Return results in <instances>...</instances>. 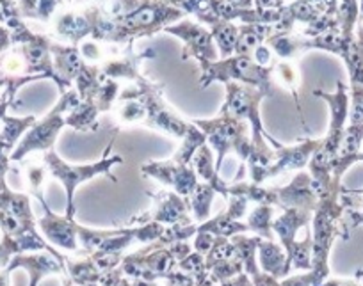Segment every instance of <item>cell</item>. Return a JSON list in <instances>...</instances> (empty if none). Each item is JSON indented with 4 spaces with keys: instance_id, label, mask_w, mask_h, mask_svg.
Wrapping results in <instances>:
<instances>
[{
    "instance_id": "obj_1",
    "label": "cell",
    "mask_w": 363,
    "mask_h": 286,
    "mask_svg": "<svg viewBox=\"0 0 363 286\" xmlns=\"http://www.w3.org/2000/svg\"><path fill=\"white\" fill-rule=\"evenodd\" d=\"M186 18V13L174 8L166 0H145L141 6L125 15L123 18L111 22L102 16L93 30V40L113 45L134 43L138 38H150L162 33L166 27Z\"/></svg>"
},
{
    "instance_id": "obj_2",
    "label": "cell",
    "mask_w": 363,
    "mask_h": 286,
    "mask_svg": "<svg viewBox=\"0 0 363 286\" xmlns=\"http://www.w3.org/2000/svg\"><path fill=\"white\" fill-rule=\"evenodd\" d=\"M344 187V185H342ZM342 187L324 194L312 217V274L317 285L330 278V251L340 236V221L344 208L340 205Z\"/></svg>"
},
{
    "instance_id": "obj_3",
    "label": "cell",
    "mask_w": 363,
    "mask_h": 286,
    "mask_svg": "<svg viewBox=\"0 0 363 286\" xmlns=\"http://www.w3.org/2000/svg\"><path fill=\"white\" fill-rule=\"evenodd\" d=\"M166 226L159 222H145V224L128 226L118 229H91L86 226H77L80 253L87 254H118L125 256V249L132 244H153L162 236Z\"/></svg>"
},
{
    "instance_id": "obj_4",
    "label": "cell",
    "mask_w": 363,
    "mask_h": 286,
    "mask_svg": "<svg viewBox=\"0 0 363 286\" xmlns=\"http://www.w3.org/2000/svg\"><path fill=\"white\" fill-rule=\"evenodd\" d=\"M120 98L139 100L146 107V113H148L145 127L169 134L173 137L180 139V141H184L196 128L193 121H186L184 118H180L171 109L169 103H166L162 96V86L150 82L145 76H141L138 82H134V86L121 91Z\"/></svg>"
},
{
    "instance_id": "obj_5",
    "label": "cell",
    "mask_w": 363,
    "mask_h": 286,
    "mask_svg": "<svg viewBox=\"0 0 363 286\" xmlns=\"http://www.w3.org/2000/svg\"><path fill=\"white\" fill-rule=\"evenodd\" d=\"M200 68L201 87H208L214 82H237L264 91L269 96H272L274 93V84H272L274 64L264 68L255 62L253 55H232V57L219 59V61L201 62Z\"/></svg>"
},
{
    "instance_id": "obj_6",
    "label": "cell",
    "mask_w": 363,
    "mask_h": 286,
    "mask_svg": "<svg viewBox=\"0 0 363 286\" xmlns=\"http://www.w3.org/2000/svg\"><path fill=\"white\" fill-rule=\"evenodd\" d=\"M114 139L111 141V144L107 146V149L104 151V156L99 162L93 164H84V166H72V164L65 162L54 149L47 151L43 155V164L47 166L48 174L55 180H59L62 183L66 190V198H68V207H66V217L75 219V190L80 183L84 181H89L93 178H96L99 174H106L107 178H111L113 181H116L114 174H111V167L116 166V164H123V156L120 155H111V149H113Z\"/></svg>"
},
{
    "instance_id": "obj_7",
    "label": "cell",
    "mask_w": 363,
    "mask_h": 286,
    "mask_svg": "<svg viewBox=\"0 0 363 286\" xmlns=\"http://www.w3.org/2000/svg\"><path fill=\"white\" fill-rule=\"evenodd\" d=\"M205 135H207V144L216 151V171H221L223 160L230 151L235 153L244 164L250 159L253 151V142H251V128L246 121L233 120V118L218 114L214 120H193Z\"/></svg>"
},
{
    "instance_id": "obj_8",
    "label": "cell",
    "mask_w": 363,
    "mask_h": 286,
    "mask_svg": "<svg viewBox=\"0 0 363 286\" xmlns=\"http://www.w3.org/2000/svg\"><path fill=\"white\" fill-rule=\"evenodd\" d=\"M80 103V96L75 89H68L61 94L59 102L55 103L54 109L47 114L45 118H41L40 121L33 125V127L27 130L26 137L22 139L18 146H16L15 151L11 153L9 159L13 162H18V160L26 159V155H29L30 151H50L54 149L55 141H57L59 134H61L62 128L66 127V116L72 109H75Z\"/></svg>"
},
{
    "instance_id": "obj_9",
    "label": "cell",
    "mask_w": 363,
    "mask_h": 286,
    "mask_svg": "<svg viewBox=\"0 0 363 286\" xmlns=\"http://www.w3.org/2000/svg\"><path fill=\"white\" fill-rule=\"evenodd\" d=\"M225 87L226 100L223 103L221 113L219 114H225V116L233 118V120L246 121L251 128V142H253V148H269L267 142H271L274 148H278L280 142L277 139H272L265 132L260 118V103L262 100L267 98L269 94H265L260 89H255V87L237 82H226Z\"/></svg>"
},
{
    "instance_id": "obj_10",
    "label": "cell",
    "mask_w": 363,
    "mask_h": 286,
    "mask_svg": "<svg viewBox=\"0 0 363 286\" xmlns=\"http://www.w3.org/2000/svg\"><path fill=\"white\" fill-rule=\"evenodd\" d=\"M120 268L130 279L146 282H166L167 278L178 268V260L169 246H162L155 240L143 249L123 256Z\"/></svg>"
},
{
    "instance_id": "obj_11",
    "label": "cell",
    "mask_w": 363,
    "mask_h": 286,
    "mask_svg": "<svg viewBox=\"0 0 363 286\" xmlns=\"http://www.w3.org/2000/svg\"><path fill=\"white\" fill-rule=\"evenodd\" d=\"M317 98L324 100L330 105L331 121H330V130H328L326 137L320 142L319 153H323L328 160L335 162L338 156V149H340L342 139H344L345 127L349 121V93L347 87L344 82L338 80L337 91L335 93H326L323 89L313 91Z\"/></svg>"
},
{
    "instance_id": "obj_12",
    "label": "cell",
    "mask_w": 363,
    "mask_h": 286,
    "mask_svg": "<svg viewBox=\"0 0 363 286\" xmlns=\"http://www.w3.org/2000/svg\"><path fill=\"white\" fill-rule=\"evenodd\" d=\"M162 33L171 34V36L178 38L184 41V52H182V59H196L198 62H208V61H219L218 48H216L214 40H212L211 30L201 23L193 22L189 18H184L180 22L173 23V25L166 27Z\"/></svg>"
},
{
    "instance_id": "obj_13",
    "label": "cell",
    "mask_w": 363,
    "mask_h": 286,
    "mask_svg": "<svg viewBox=\"0 0 363 286\" xmlns=\"http://www.w3.org/2000/svg\"><path fill=\"white\" fill-rule=\"evenodd\" d=\"M320 142H323V139H305V141L296 146L280 144L278 148H274L272 162L262 173H258L251 180V183L262 185L267 180L278 178L280 174L291 173V171H301L303 167L308 166L312 156L320 148Z\"/></svg>"
},
{
    "instance_id": "obj_14",
    "label": "cell",
    "mask_w": 363,
    "mask_h": 286,
    "mask_svg": "<svg viewBox=\"0 0 363 286\" xmlns=\"http://www.w3.org/2000/svg\"><path fill=\"white\" fill-rule=\"evenodd\" d=\"M155 207L146 212L141 217L132 219V224H145V222H159L162 226H191L194 219L191 217L189 198H182L171 190H159V193H148Z\"/></svg>"
},
{
    "instance_id": "obj_15",
    "label": "cell",
    "mask_w": 363,
    "mask_h": 286,
    "mask_svg": "<svg viewBox=\"0 0 363 286\" xmlns=\"http://www.w3.org/2000/svg\"><path fill=\"white\" fill-rule=\"evenodd\" d=\"M100 18V11L93 2L84 8L65 9L54 20L55 36L65 40L68 45L79 47L84 40L93 36L96 22Z\"/></svg>"
},
{
    "instance_id": "obj_16",
    "label": "cell",
    "mask_w": 363,
    "mask_h": 286,
    "mask_svg": "<svg viewBox=\"0 0 363 286\" xmlns=\"http://www.w3.org/2000/svg\"><path fill=\"white\" fill-rule=\"evenodd\" d=\"M155 57V52L146 50L141 54H135L132 50V43L128 45H106V55L104 61L100 62V69L107 79L113 80H130V82H138L141 79V72L139 66L145 59Z\"/></svg>"
},
{
    "instance_id": "obj_17",
    "label": "cell",
    "mask_w": 363,
    "mask_h": 286,
    "mask_svg": "<svg viewBox=\"0 0 363 286\" xmlns=\"http://www.w3.org/2000/svg\"><path fill=\"white\" fill-rule=\"evenodd\" d=\"M141 173L150 178H155L166 187H171L173 193H177L182 198H189L200 183V178H198L193 166L174 162L173 159L143 164Z\"/></svg>"
},
{
    "instance_id": "obj_18",
    "label": "cell",
    "mask_w": 363,
    "mask_h": 286,
    "mask_svg": "<svg viewBox=\"0 0 363 286\" xmlns=\"http://www.w3.org/2000/svg\"><path fill=\"white\" fill-rule=\"evenodd\" d=\"M338 0H294L281 9V20L274 25V33H294L296 23L312 25L323 16L337 15Z\"/></svg>"
},
{
    "instance_id": "obj_19",
    "label": "cell",
    "mask_w": 363,
    "mask_h": 286,
    "mask_svg": "<svg viewBox=\"0 0 363 286\" xmlns=\"http://www.w3.org/2000/svg\"><path fill=\"white\" fill-rule=\"evenodd\" d=\"M43 207V217L38 221L41 233H43L45 240L50 244L52 247H59V249L66 251V253L79 254L80 244L79 235H77V222L75 219H69L66 215H55L54 212L48 208L47 201H40Z\"/></svg>"
},
{
    "instance_id": "obj_20",
    "label": "cell",
    "mask_w": 363,
    "mask_h": 286,
    "mask_svg": "<svg viewBox=\"0 0 363 286\" xmlns=\"http://www.w3.org/2000/svg\"><path fill=\"white\" fill-rule=\"evenodd\" d=\"M277 190V207L281 210L287 208H298V210L315 212L319 205V196L313 187V178L308 171H299L296 178L285 187H274Z\"/></svg>"
},
{
    "instance_id": "obj_21",
    "label": "cell",
    "mask_w": 363,
    "mask_h": 286,
    "mask_svg": "<svg viewBox=\"0 0 363 286\" xmlns=\"http://www.w3.org/2000/svg\"><path fill=\"white\" fill-rule=\"evenodd\" d=\"M50 54L52 61H54V69L55 75L59 79V91L61 94L65 91L72 89L73 80L79 76V73L82 72L86 61L80 55L79 47H73V45H62L57 41L52 40L50 43Z\"/></svg>"
},
{
    "instance_id": "obj_22",
    "label": "cell",
    "mask_w": 363,
    "mask_h": 286,
    "mask_svg": "<svg viewBox=\"0 0 363 286\" xmlns=\"http://www.w3.org/2000/svg\"><path fill=\"white\" fill-rule=\"evenodd\" d=\"M312 217V212L298 210V208H287V210L281 212L278 217L272 219V233H274V236H278V240H280L278 244L284 247L287 256L292 253L296 242H298V239H296L298 231L301 228H310Z\"/></svg>"
},
{
    "instance_id": "obj_23",
    "label": "cell",
    "mask_w": 363,
    "mask_h": 286,
    "mask_svg": "<svg viewBox=\"0 0 363 286\" xmlns=\"http://www.w3.org/2000/svg\"><path fill=\"white\" fill-rule=\"evenodd\" d=\"M26 268L30 275V285L38 286V282L43 278L52 274L65 275L66 268L62 261H59L54 254L50 253H36V254H16L9 263L8 270H15V268Z\"/></svg>"
},
{
    "instance_id": "obj_24",
    "label": "cell",
    "mask_w": 363,
    "mask_h": 286,
    "mask_svg": "<svg viewBox=\"0 0 363 286\" xmlns=\"http://www.w3.org/2000/svg\"><path fill=\"white\" fill-rule=\"evenodd\" d=\"M258 267L262 272L277 279H284L291 275V268L287 265V253L277 240H260L258 244Z\"/></svg>"
},
{
    "instance_id": "obj_25",
    "label": "cell",
    "mask_w": 363,
    "mask_h": 286,
    "mask_svg": "<svg viewBox=\"0 0 363 286\" xmlns=\"http://www.w3.org/2000/svg\"><path fill=\"white\" fill-rule=\"evenodd\" d=\"M193 167L201 181L211 185L216 193H219L223 198L228 200L230 198L228 183H225V180H223V178L219 176L218 171H216V162H214V156H212L211 146L203 144L200 149H198L196 155L193 156Z\"/></svg>"
},
{
    "instance_id": "obj_26",
    "label": "cell",
    "mask_w": 363,
    "mask_h": 286,
    "mask_svg": "<svg viewBox=\"0 0 363 286\" xmlns=\"http://www.w3.org/2000/svg\"><path fill=\"white\" fill-rule=\"evenodd\" d=\"M274 34V25L267 23H240L239 40L235 45V55H253L260 45Z\"/></svg>"
},
{
    "instance_id": "obj_27",
    "label": "cell",
    "mask_w": 363,
    "mask_h": 286,
    "mask_svg": "<svg viewBox=\"0 0 363 286\" xmlns=\"http://www.w3.org/2000/svg\"><path fill=\"white\" fill-rule=\"evenodd\" d=\"M232 244L235 246V253L239 256V260L242 261L244 265V272L250 275L251 279L258 278L262 274L260 267H258V260H257V251H258V244H260V236H247L246 233H240V235L232 236Z\"/></svg>"
},
{
    "instance_id": "obj_28",
    "label": "cell",
    "mask_w": 363,
    "mask_h": 286,
    "mask_svg": "<svg viewBox=\"0 0 363 286\" xmlns=\"http://www.w3.org/2000/svg\"><path fill=\"white\" fill-rule=\"evenodd\" d=\"M36 123V118L27 116V118H9L4 116L2 120V127H0V153L2 155H9L13 148H15L16 142L20 141L23 132L29 130L33 125Z\"/></svg>"
},
{
    "instance_id": "obj_29",
    "label": "cell",
    "mask_w": 363,
    "mask_h": 286,
    "mask_svg": "<svg viewBox=\"0 0 363 286\" xmlns=\"http://www.w3.org/2000/svg\"><path fill=\"white\" fill-rule=\"evenodd\" d=\"M198 231H207L216 236L232 239V236L240 235V233H250V228H247L246 222L237 221L225 210L219 215H216L214 219H208V221L198 224Z\"/></svg>"
},
{
    "instance_id": "obj_30",
    "label": "cell",
    "mask_w": 363,
    "mask_h": 286,
    "mask_svg": "<svg viewBox=\"0 0 363 286\" xmlns=\"http://www.w3.org/2000/svg\"><path fill=\"white\" fill-rule=\"evenodd\" d=\"M99 116L100 110L95 103L80 100L79 105L72 109L66 116V127L73 128L77 132H95L99 130Z\"/></svg>"
},
{
    "instance_id": "obj_31",
    "label": "cell",
    "mask_w": 363,
    "mask_h": 286,
    "mask_svg": "<svg viewBox=\"0 0 363 286\" xmlns=\"http://www.w3.org/2000/svg\"><path fill=\"white\" fill-rule=\"evenodd\" d=\"M212 40H214L216 47H218L221 59L232 57L235 55V45L239 40V25L233 22H225V20H218L211 25Z\"/></svg>"
},
{
    "instance_id": "obj_32",
    "label": "cell",
    "mask_w": 363,
    "mask_h": 286,
    "mask_svg": "<svg viewBox=\"0 0 363 286\" xmlns=\"http://www.w3.org/2000/svg\"><path fill=\"white\" fill-rule=\"evenodd\" d=\"M16 4H18L22 18L50 23L59 8L66 2L65 0H16Z\"/></svg>"
},
{
    "instance_id": "obj_33",
    "label": "cell",
    "mask_w": 363,
    "mask_h": 286,
    "mask_svg": "<svg viewBox=\"0 0 363 286\" xmlns=\"http://www.w3.org/2000/svg\"><path fill=\"white\" fill-rule=\"evenodd\" d=\"M265 45H267L281 61H294V59H299L305 54V52H303V36H298V34L294 33H274L271 38H267Z\"/></svg>"
},
{
    "instance_id": "obj_34",
    "label": "cell",
    "mask_w": 363,
    "mask_h": 286,
    "mask_svg": "<svg viewBox=\"0 0 363 286\" xmlns=\"http://www.w3.org/2000/svg\"><path fill=\"white\" fill-rule=\"evenodd\" d=\"M216 190L205 181H200L198 187L194 188V193L189 196V207L193 212V219L196 221V224L208 221L211 217V208L212 201H214Z\"/></svg>"
},
{
    "instance_id": "obj_35",
    "label": "cell",
    "mask_w": 363,
    "mask_h": 286,
    "mask_svg": "<svg viewBox=\"0 0 363 286\" xmlns=\"http://www.w3.org/2000/svg\"><path fill=\"white\" fill-rule=\"evenodd\" d=\"M274 208L271 205H258L250 215H247V228L251 233L264 240H277L272 233V219H274Z\"/></svg>"
},
{
    "instance_id": "obj_36",
    "label": "cell",
    "mask_w": 363,
    "mask_h": 286,
    "mask_svg": "<svg viewBox=\"0 0 363 286\" xmlns=\"http://www.w3.org/2000/svg\"><path fill=\"white\" fill-rule=\"evenodd\" d=\"M272 76H277L280 80L281 86L285 87L287 91H291V94L294 96L296 100V107H298V113L299 118L303 121V127H306L305 123V118H303V110L301 105H299V72L291 61H280V62H274V69H272Z\"/></svg>"
},
{
    "instance_id": "obj_37",
    "label": "cell",
    "mask_w": 363,
    "mask_h": 286,
    "mask_svg": "<svg viewBox=\"0 0 363 286\" xmlns=\"http://www.w3.org/2000/svg\"><path fill=\"white\" fill-rule=\"evenodd\" d=\"M114 114L121 125H145L146 116H148L146 107L135 98H118Z\"/></svg>"
},
{
    "instance_id": "obj_38",
    "label": "cell",
    "mask_w": 363,
    "mask_h": 286,
    "mask_svg": "<svg viewBox=\"0 0 363 286\" xmlns=\"http://www.w3.org/2000/svg\"><path fill=\"white\" fill-rule=\"evenodd\" d=\"M145 0H93V4L99 8L100 16L104 20H111V22L123 18L125 15L134 11Z\"/></svg>"
},
{
    "instance_id": "obj_39",
    "label": "cell",
    "mask_w": 363,
    "mask_h": 286,
    "mask_svg": "<svg viewBox=\"0 0 363 286\" xmlns=\"http://www.w3.org/2000/svg\"><path fill=\"white\" fill-rule=\"evenodd\" d=\"M118 98H120V82L113 79H106L102 86H100V89L96 91L95 96H93V100H89V102L95 103V107L102 114L113 109Z\"/></svg>"
},
{
    "instance_id": "obj_40",
    "label": "cell",
    "mask_w": 363,
    "mask_h": 286,
    "mask_svg": "<svg viewBox=\"0 0 363 286\" xmlns=\"http://www.w3.org/2000/svg\"><path fill=\"white\" fill-rule=\"evenodd\" d=\"M23 169L27 174V183H29V193L34 198H38V201H43V183L45 178H47L48 169L47 166H40L36 162H23Z\"/></svg>"
},
{
    "instance_id": "obj_41",
    "label": "cell",
    "mask_w": 363,
    "mask_h": 286,
    "mask_svg": "<svg viewBox=\"0 0 363 286\" xmlns=\"http://www.w3.org/2000/svg\"><path fill=\"white\" fill-rule=\"evenodd\" d=\"M208 272H211V275L216 279V281L223 282L226 281V279H232L235 278V275H239L240 272H244V265L242 261L239 260V256H235L232 258V260H226V261H221V263L214 265Z\"/></svg>"
},
{
    "instance_id": "obj_42",
    "label": "cell",
    "mask_w": 363,
    "mask_h": 286,
    "mask_svg": "<svg viewBox=\"0 0 363 286\" xmlns=\"http://www.w3.org/2000/svg\"><path fill=\"white\" fill-rule=\"evenodd\" d=\"M363 123V87L351 86L349 94V125Z\"/></svg>"
},
{
    "instance_id": "obj_43",
    "label": "cell",
    "mask_w": 363,
    "mask_h": 286,
    "mask_svg": "<svg viewBox=\"0 0 363 286\" xmlns=\"http://www.w3.org/2000/svg\"><path fill=\"white\" fill-rule=\"evenodd\" d=\"M214 242H216V235H212V233H207V231H198L196 235H194L193 249L196 251V253H200L201 256H207V253L211 251V247L214 246Z\"/></svg>"
},
{
    "instance_id": "obj_44",
    "label": "cell",
    "mask_w": 363,
    "mask_h": 286,
    "mask_svg": "<svg viewBox=\"0 0 363 286\" xmlns=\"http://www.w3.org/2000/svg\"><path fill=\"white\" fill-rule=\"evenodd\" d=\"M272 54H274V52L271 50V48L267 47V45H260V47L257 48V50L253 52V59H255V62H257V64H260V66H264V68H267V66H272L274 64V62H272Z\"/></svg>"
},
{
    "instance_id": "obj_45",
    "label": "cell",
    "mask_w": 363,
    "mask_h": 286,
    "mask_svg": "<svg viewBox=\"0 0 363 286\" xmlns=\"http://www.w3.org/2000/svg\"><path fill=\"white\" fill-rule=\"evenodd\" d=\"M285 0H253V8L258 13H267V11H280L285 8Z\"/></svg>"
},
{
    "instance_id": "obj_46",
    "label": "cell",
    "mask_w": 363,
    "mask_h": 286,
    "mask_svg": "<svg viewBox=\"0 0 363 286\" xmlns=\"http://www.w3.org/2000/svg\"><path fill=\"white\" fill-rule=\"evenodd\" d=\"M193 279H194V286H221L214 278H212L211 272H208L207 268L201 272H198Z\"/></svg>"
},
{
    "instance_id": "obj_47",
    "label": "cell",
    "mask_w": 363,
    "mask_h": 286,
    "mask_svg": "<svg viewBox=\"0 0 363 286\" xmlns=\"http://www.w3.org/2000/svg\"><path fill=\"white\" fill-rule=\"evenodd\" d=\"M221 286H253V281H251L250 275L246 274V272H240L239 275H235V278L232 279H226V281L219 282Z\"/></svg>"
},
{
    "instance_id": "obj_48",
    "label": "cell",
    "mask_w": 363,
    "mask_h": 286,
    "mask_svg": "<svg viewBox=\"0 0 363 286\" xmlns=\"http://www.w3.org/2000/svg\"><path fill=\"white\" fill-rule=\"evenodd\" d=\"M13 47V41H11V30L8 27L0 25V55L4 54L6 50Z\"/></svg>"
},
{
    "instance_id": "obj_49",
    "label": "cell",
    "mask_w": 363,
    "mask_h": 286,
    "mask_svg": "<svg viewBox=\"0 0 363 286\" xmlns=\"http://www.w3.org/2000/svg\"><path fill=\"white\" fill-rule=\"evenodd\" d=\"M317 286H363L359 285L358 281L354 279H335V278H328L326 281H323L320 285Z\"/></svg>"
},
{
    "instance_id": "obj_50",
    "label": "cell",
    "mask_w": 363,
    "mask_h": 286,
    "mask_svg": "<svg viewBox=\"0 0 363 286\" xmlns=\"http://www.w3.org/2000/svg\"><path fill=\"white\" fill-rule=\"evenodd\" d=\"M225 2L235 6V8H242V9L253 8V0H225Z\"/></svg>"
},
{
    "instance_id": "obj_51",
    "label": "cell",
    "mask_w": 363,
    "mask_h": 286,
    "mask_svg": "<svg viewBox=\"0 0 363 286\" xmlns=\"http://www.w3.org/2000/svg\"><path fill=\"white\" fill-rule=\"evenodd\" d=\"M62 286H100V282H89V285H82V282H75L69 278L62 275Z\"/></svg>"
},
{
    "instance_id": "obj_52",
    "label": "cell",
    "mask_w": 363,
    "mask_h": 286,
    "mask_svg": "<svg viewBox=\"0 0 363 286\" xmlns=\"http://www.w3.org/2000/svg\"><path fill=\"white\" fill-rule=\"evenodd\" d=\"M0 286H9V270L6 268L4 272H0Z\"/></svg>"
},
{
    "instance_id": "obj_53",
    "label": "cell",
    "mask_w": 363,
    "mask_h": 286,
    "mask_svg": "<svg viewBox=\"0 0 363 286\" xmlns=\"http://www.w3.org/2000/svg\"><path fill=\"white\" fill-rule=\"evenodd\" d=\"M363 22V0H359V23Z\"/></svg>"
},
{
    "instance_id": "obj_54",
    "label": "cell",
    "mask_w": 363,
    "mask_h": 286,
    "mask_svg": "<svg viewBox=\"0 0 363 286\" xmlns=\"http://www.w3.org/2000/svg\"><path fill=\"white\" fill-rule=\"evenodd\" d=\"M356 160H358V162H363V149L358 153V159H356Z\"/></svg>"
},
{
    "instance_id": "obj_55",
    "label": "cell",
    "mask_w": 363,
    "mask_h": 286,
    "mask_svg": "<svg viewBox=\"0 0 363 286\" xmlns=\"http://www.w3.org/2000/svg\"><path fill=\"white\" fill-rule=\"evenodd\" d=\"M65 2H66V4H72L73 0H65Z\"/></svg>"
}]
</instances>
